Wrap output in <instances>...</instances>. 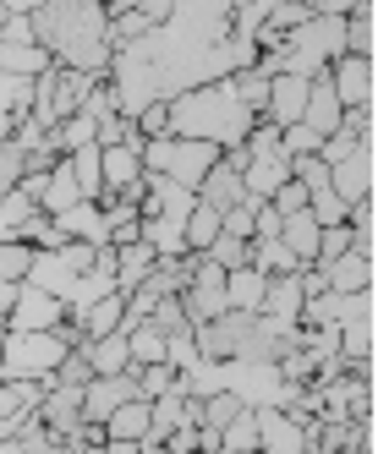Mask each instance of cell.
I'll return each instance as SVG.
<instances>
[{"label": "cell", "instance_id": "cell-24", "mask_svg": "<svg viewBox=\"0 0 389 454\" xmlns=\"http://www.w3.org/2000/svg\"><path fill=\"white\" fill-rule=\"evenodd\" d=\"M105 438H132V443H143V438H148V400L132 395L126 405H115V411L105 416Z\"/></svg>", "mask_w": 389, "mask_h": 454}, {"label": "cell", "instance_id": "cell-11", "mask_svg": "<svg viewBox=\"0 0 389 454\" xmlns=\"http://www.w3.org/2000/svg\"><path fill=\"white\" fill-rule=\"evenodd\" d=\"M302 105H307V77H297V72H274V77H269L264 121H269V126H290V121H302Z\"/></svg>", "mask_w": 389, "mask_h": 454}, {"label": "cell", "instance_id": "cell-48", "mask_svg": "<svg viewBox=\"0 0 389 454\" xmlns=\"http://www.w3.org/2000/svg\"><path fill=\"white\" fill-rule=\"evenodd\" d=\"M0 340H6V317H0Z\"/></svg>", "mask_w": 389, "mask_h": 454}, {"label": "cell", "instance_id": "cell-43", "mask_svg": "<svg viewBox=\"0 0 389 454\" xmlns=\"http://www.w3.org/2000/svg\"><path fill=\"white\" fill-rule=\"evenodd\" d=\"M171 6H176V0H132V12H138L148 27H159V22H165V17H171Z\"/></svg>", "mask_w": 389, "mask_h": 454}, {"label": "cell", "instance_id": "cell-20", "mask_svg": "<svg viewBox=\"0 0 389 454\" xmlns=\"http://www.w3.org/2000/svg\"><path fill=\"white\" fill-rule=\"evenodd\" d=\"M83 356H88L93 378H110V372H126V367H132V356H126V334H121V329H115V334H99V340H88Z\"/></svg>", "mask_w": 389, "mask_h": 454}, {"label": "cell", "instance_id": "cell-26", "mask_svg": "<svg viewBox=\"0 0 389 454\" xmlns=\"http://www.w3.org/2000/svg\"><path fill=\"white\" fill-rule=\"evenodd\" d=\"M242 411H247V400L236 395V388H214L209 400H198V427H214L219 433V427H231Z\"/></svg>", "mask_w": 389, "mask_h": 454}, {"label": "cell", "instance_id": "cell-37", "mask_svg": "<svg viewBox=\"0 0 389 454\" xmlns=\"http://www.w3.org/2000/svg\"><path fill=\"white\" fill-rule=\"evenodd\" d=\"M318 132L313 126H302V121H290V126H280V148H285V159H302V153H318Z\"/></svg>", "mask_w": 389, "mask_h": 454}, {"label": "cell", "instance_id": "cell-31", "mask_svg": "<svg viewBox=\"0 0 389 454\" xmlns=\"http://www.w3.org/2000/svg\"><path fill=\"white\" fill-rule=\"evenodd\" d=\"M203 257H209V263H219L225 274H231V269H247V257H252V241H242V236H214L209 247H203Z\"/></svg>", "mask_w": 389, "mask_h": 454}, {"label": "cell", "instance_id": "cell-29", "mask_svg": "<svg viewBox=\"0 0 389 454\" xmlns=\"http://www.w3.org/2000/svg\"><path fill=\"white\" fill-rule=\"evenodd\" d=\"M247 263H252L258 274H297V257H290V252L280 247V236L252 241V257H247Z\"/></svg>", "mask_w": 389, "mask_h": 454}, {"label": "cell", "instance_id": "cell-5", "mask_svg": "<svg viewBox=\"0 0 389 454\" xmlns=\"http://www.w3.org/2000/svg\"><path fill=\"white\" fill-rule=\"evenodd\" d=\"M247 329H252V312L225 307L219 317H209V323H198V329H192V345H198L203 362H236V350H242Z\"/></svg>", "mask_w": 389, "mask_h": 454}, {"label": "cell", "instance_id": "cell-49", "mask_svg": "<svg viewBox=\"0 0 389 454\" xmlns=\"http://www.w3.org/2000/svg\"><path fill=\"white\" fill-rule=\"evenodd\" d=\"M219 454H236V449H219Z\"/></svg>", "mask_w": 389, "mask_h": 454}, {"label": "cell", "instance_id": "cell-42", "mask_svg": "<svg viewBox=\"0 0 389 454\" xmlns=\"http://www.w3.org/2000/svg\"><path fill=\"white\" fill-rule=\"evenodd\" d=\"M0 44H34V17L12 12L6 22H0Z\"/></svg>", "mask_w": 389, "mask_h": 454}, {"label": "cell", "instance_id": "cell-10", "mask_svg": "<svg viewBox=\"0 0 389 454\" xmlns=\"http://www.w3.org/2000/svg\"><path fill=\"white\" fill-rule=\"evenodd\" d=\"M329 88H335L340 110H351V105H373V60H362V55H340L335 67H329Z\"/></svg>", "mask_w": 389, "mask_h": 454}, {"label": "cell", "instance_id": "cell-28", "mask_svg": "<svg viewBox=\"0 0 389 454\" xmlns=\"http://www.w3.org/2000/svg\"><path fill=\"white\" fill-rule=\"evenodd\" d=\"M214 236H219V208H209V203H198V198H192V214H187V231H181L187 252H203V247H209Z\"/></svg>", "mask_w": 389, "mask_h": 454}, {"label": "cell", "instance_id": "cell-41", "mask_svg": "<svg viewBox=\"0 0 389 454\" xmlns=\"http://www.w3.org/2000/svg\"><path fill=\"white\" fill-rule=\"evenodd\" d=\"M269 208H274L280 219H285V214H302V208H307V186H302V181H285V186H274Z\"/></svg>", "mask_w": 389, "mask_h": 454}, {"label": "cell", "instance_id": "cell-23", "mask_svg": "<svg viewBox=\"0 0 389 454\" xmlns=\"http://www.w3.org/2000/svg\"><path fill=\"white\" fill-rule=\"evenodd\" d=\"M121 317H126V296H121V290H110V296H99L93 307L77 312V323H83V334H88V340L115 334V329H121Z\"/></svg>", "mask_w": 389, "mask_h": 454}, {"label": "cell", "instance_id": "cell-21", "mask_svg": "<svg viewBox=\"0 0 389 454\" xmlns=\"http://www.w3.org/2000/svg\"><path fill=\"white\" fill-rule=\"evenodd\" d=\"M99 176H105V192H121L126 181H138L143 176V159H138V148H126V143H115V148H99ZM99 192V198H105Z\"/></svg>", "mask_w": 389, "mask_h": 454}, {"label": "cell", "instance_id": "cell-17", "mask_svg": "<svg viewBox=\"0 0 389 454\" xmlns=\"http://www.w3.org/2000/svg\"><path fill=\"white\" fill-rule=\"evenodd\" d=\"M154 263H159V252H154L148 241H126V247H115V269H110V274H115V290L126 296L132 285H143Z\"/></svg>", "mask_w": 389, "mask_h": 454}, {"label": "cell", "instance_id": "cell-22", "mask_svg": "<svg viewBox=\"0 0 389 454\" xmlns=\"http://www.w3.org/2000/svg\"><path fill=\"white\" fill-rule=\"evenodd\" d=\"M264 279H269V274H258L252 263H247V269H231V274H225V307L258 312V307H264Z\"/></svg>", "mask_w": 389, "mask_h": 454}, {"label": "cell", "instance_id": "cell-30", "mask_svg": "<svg viewBox=\"0 0 389 454\" xmlns=\"http://www.w3.org/2000/svg\"><path fill=\"white\" fill-rule=\"evenodd\" d=\"M225 82H231V93H236V99L252 110V115H264V105H269V77L264 72H231V77H225Z\"/></svg>", "mask_w": 389, "mask_h": 454}, {"label": "cell", "instance_id": "cell-25", "mask_svg": "<svg viewBox=\"0 0 389 454\" xmlns=\"http://www.w3.org/2000/svg\"><path fill=\"white\" fill-rule=\"evenodd\" d=\"M50 67H55V60L39 44H0V77H39Z\"/></svg>", "mask_w": 389, "mask_h": 454}, {"label": "cell", "instance_id": "cell-35", "mask_svg": "<svg viewBox=\"0 0 389 454\" xmlns=\"http://www.w3.org/2000/svg\"><path fill=\"white\" fill-rule=\"evenodd\" d=\"M307 17H313V12L302 6V0H274V6H269V17H264V27H274V34L285 39L290 27H302Z\"/></svg>", "mask_w": 389, "mask_h": 454}, {"label": "cell", "instance_id": "cell-14", "mask_svg": "<svg viewBox=\"0 0 389 454\" xmlns=\"http://www.w3.org/2000/svg\"><path fill=\"white\" fill-rule=\"evenodd\" d=\"M192 198H198V203H209V208H236L242 198H247V186H242V170H231V165H225V159H219V165L198 181V192H192Z\"/></svg>", "mask_w": 389, "mask_h": 454}, {"label": "cell", "instance_id": "cell-4", "mask_svg": "<svg viewBox=\"0 0 389 454\" xmlns=\"http://www.w3.org/2000/svg\"><path fill=\"white\" fill-rule=\"evenodd\" d=\"M181 312H187L192 329L225 312V269H219V263H209L203 252H192V279L181 285Z\"/></svg>", "mask_w": 389, "mask_h": 454}, {"label": "cell", "instance_id": "cell-27", "mask_svg": "<svg viewBox=\"0 0 389 454\" xmlns=\"http://www.w3.org/2000/svg\"><path fill=\"white\" fill-rule=\"evenodd\" d=\"M345 55L373 60V0H356L345 12Z\"/></svg>", "mask_w": 389, "mask_h": 454}, {"label": "cell", "instance_id": "cell-13", "mask_svg": "<svg viewBox=\"0 0 389 454\" xmlns=\"http://www.w3.org/2000/svg\"><path fill=\"white\" fill-rule=\"evenodd\" d=\"M302 126H313L318 137L340 132V99H335V88H329V72H323V77H307V105H302Z\"/></svg>", "mask_w": 389, "mask_h": 454}, {"label": "cell", "instance_id": "cell-7", "mask_svg": "<svg viewBox=\"0 0 389 454\" xmlns=\"http://www.w3.org/2000/svg\"><path fill=\"white\" fill-rule=\"evenodd\" d=\"M252 416H258V454H307V433L290 411L252 405Z\"/></svg>", "mask_w": 389, "mask_h": 454}, {"label": "cell", "instance_id": "cell-45", "mask_svg": "<svg viewBox=\"0 0 389 454\" xmlns=\"http://www.w3.org/2000/svg\"><path fill=\"white\" fill-rule=\"evenodd\" d=\"M99 454H143V443H132V438H105Z\"/></svg>", "mask_w": 389, "mask_h": 454}, {"label": "cell", "instance_id": "cell-18", "mask_svg": "<svg viewBox=\"0 0 389 454\" xmlns=\"http://www.w3.org/2000/svg\"><path fill=\"white\" fill-rule=\"evenodd\" d=\"M258 312L297 323V317H302V279H297V274H269V279H264V307H258Z\"/></svg>", "mask_w": 389, "mask_h": 454}, {"label": "cell", "instance_id": "cell-9", "mask_svg": "<svg viewBox=\"0 0 389 454\" xmlns=\"http://www.w3.org/2000/svg\"><path fill=\"white\" fill-rule=\"evenodd\" d=\"M39 421H44V433H50V438H72V433L83 427V388H72V383L44 388Z\"/></svg>", "mask_w": 389, "mask_h": 454}, {"label": "cell", "instance_id": "cell-33", "mask_svg": "<svg viewBox=\"0 0 389 454\" xmlns=\"http://www.w3.org/2000/svg\"><path fill=\"white\" fill-rule=\"evenodd\" d=\"M34 252L39 247H28L17 236H0V279H28V269H34Z\"/></svg>", "mask_w": 389, "mask_h": 454}, {"label": "cell", "instance_id": "cell-1", "mask_svg": "<svg viewBox=\"0 0 389 454\" xmlns=\"http://www.w3.org/2000/svg\"><path fill=\"white\" fill-rule=\"evenodd\" d=\"M34 44L72 72H105L110 39H105V6L99 0H39L34 12Z\"/></svg>", "mask_w": 389, "mask_h": 454}, {"label": "cell", "instance_id": "cell-6", "mask_svg": "<svg viewBox=\"0 0 389 454\" xmlns=\"http://www.w3.org/2000/svg\"><path fill=\"white\" fill-rule=\"evenodd\" d=\"M60 317H67V307H60L50 290H39V285L22 279V296H17V307L6 312V334H44V329H55Z\"/></svg>", "mask_w": 389, "mask_h": 454}, {"label": "cell", "instance_id": "cell-47", "mask_svg": "<svg viewBox=\"0 0 389 454\" xmlns=\"http://www.w3.org/2000/svg\"><path fill=\"white\" fill-rule=\"evenodd\" d=\"M34 454H72V438H44Z\"/></svg>", "mask_w": 389, "mask_h": 454}, {"label": "cell", "instance_id": "cell-15", "mask_svg": "<svg viewBox=\"0 0 389 454\" xmlns=\"http://www.w3.org/2000/svg\"><path fill=\"white\" fill-rule=\"evenodd\" d=\"M318 231H323V224L302 208V214H285L280 219V247L290 252V257H297V269H307L313 263V257H318Z\"/></svg>", "mask_w": 389, "mask_h": 454}, {"label": "cell", "instance_id": "cell-46", "mask_svg": "<svg viewBox=\"0 0 389 454\" xmlns=\"http://www.w3.org/2000/svg\"><path fill=\"white\" fill-rule=\"evenodd\" d=\"M225 6H231V12H258V17H269L274 0H225Z\"/></svg>", "mask_w": 389, "mask_h": 454}, {"label": "cell", "instance_id": "cell-39", "mask_svg": "<svg viewBox=\"0 0 389 454\" xmlns=\"http://www.w3.org/2000/svg\"><path fill=\"white\" fill-rule=\"evenodd\" d=\"M148 317H154L165 334H192V323H187V312H181V296H159Z\"/></svg>", "mask_w": 389, "mask_h": 454}, {"label": "cell", "instance_id": "cell-12", "mask_svg": "<svg viewBox=\"0 0 389 454\" xmlns=\"http://www.w3.org/2000/svg\"><path fill=\"white\" fill-rule=\"evenodd\" d=\"M329 296H356V290H373V257L368 252H340L335 263H318Z\"/></svg>", "mask_w": 389, "mask_h": 454}, {"label": "cell", "instance_id": "cell-16", "mask_svg": "<svg viewBox=\"0 0 389 454\" xmlns=\"http://www.w3.org/2000/svg\"><path fill=\"white\" fill-rule=\"evenodd\" d=\"M121 334H126V356H132V367H154V362H165V356H171V334L159 329L154 317L132 323V329H121Z\"/></svg>", "mask_w": 389, "mask_h": 454}, {"label": "cell", "instance_id": "cell-40", "mask_svg": "<svg viewBox=\"0 0 389 454\" xmlns=\"http://www.w3.org/2000/svg\"><path fill=\"white\" fill-rule=\"evenodd\" d=\"M22 176H28L22 148H17V143H0V198H6V192H17V186H22Z\"/></svg>", "mask_w": 389, "mask_h": 454}, {"label": "cell", "instance_id": "cell-44", "mask_svg": "<svg viewBox=\"0 0 389 454\" xmlns=\"http://www.w3.org/2000/svg\"><path fill=\"white\" fill-rule=\"evenodd\" d=\"M17 296H22V279H0V317L17 307Z\"/></svg>", "mask_w": 389, "mask_h": 454}, {"label": "cell", "instance_id": "cell-19", "mask_svg": "<svg viewBox=\"0 0 389 454\" xmlns=\"http://www.w3.org/2000/svg\"><path fill=\"white\" fill-rule=\"evenodd\" d=\"M83 203V192H77V181H72V165L60 159V165L44 176V192H39V214H67V208H77Z\"/></svg>", "mask_w": 389, "mask_h": 454}, {"label": "cell", "instance_id": "cell-38", "mask_svg": "<svg viewBox=\"0 0 389 454\" xmlns=\"http://www.w3.org/2000/svg\"><path fill=\"white\" fill-rule=\"evenodd\" d=\"M88 378H93L88 356H83V350H67V356H60V362H55V372H50V388H55V383H72V388H83Z\"/></svg>", "mask_w": 389, "mask_h": 454}, {"label": "cell", "instance_id": "cell-34", "mask_svg": "<svg viewBox=\"0 0 389 454\" xmlns=\"http://www.w3.org/2000/svg\"><path fill=\"white\" fill-rule=\"evenodd\" d=\"M219 449H236V454H258V416L252 405L231 421V427H219Z\"/></svg>", "mask_w": 389, "mask_h": 454}, {"label": "cell", "instance_id": "cell-2", "mask_svg": "<svg viewBox=\"0 0 389 454\" xmlns=\"http://www.w3.org/2000/svg\"><path fill=\"white\" fill-rule=\"evenodd\" d=\"M171 105V132L176 137H203L214 148H236L247 132H252V110L231 93V82H198V88H187L176 93Z\"/></svg>", "mask_w": 389, "mask_h": 454}, {"label": "cell", "instance_id": "cell-32", "mask_svg": "<svg viewBox=\"0 0 389 454\" xmlns=\"http://www.w3.org/2000/svg\"><path fill=\"white\" fill-rule=\"evenodd\" d=\"M132 378H138V395L143 400H154V395H181V372L171 367V362H154V367H132Z\"/></svg>", "mask_w": 389, "mask_h": 454}, {"label": "cell", "instance_id": "cell-8", "mask_svg": "<svg viewBox=\"0 0 389 454\" xmlns=\"http://www.w3.org/2000/svg\"><path fill=\"white\" fill-rule=\"evenodd\" d=\"M132 395H138L132 367H126V372H110V378H88V383H83V421H99V427H105V416H110L115 405H126Z\"/></svg>", "mask_w": 389, "mask_h": 454}, {"label": "cell", "instance_id": "cell-3", "mask_svg": "<svg viewBox=\"0 0 389 454\" xmlns=\"http://www.w3.org/2000/svg\"><path fill=\"white\" fill-rule=\"evenodd\" d=\"M138 159H143L148 176H165L181 192H198V181L219 165V148L203 143V137H176V132H165V137H148Z\"/></svg>", "mask_w": 389, "mask_h": 454}, {"label": "cell", "instance_id": "cell-36", "mask_svg": "<svg viewBox=\"0 0 389 454\" xmlns=\"http://www.w3.org/2000/svg\"><path fill=\"white\" fill-rule=\"evenodd\" d=\"M132 126L143 132V143H148V137H165V132H171V105H165V99H148V105L132 115Z\"/></svg>", "mask_w": 389, "mask_h": 454}]
</instances>
